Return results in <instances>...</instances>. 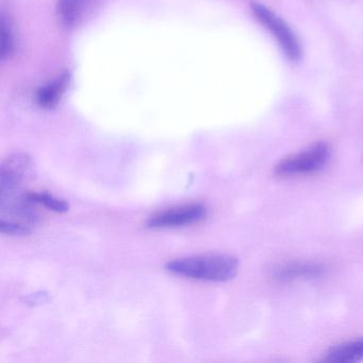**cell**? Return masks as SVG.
<instances>
[{"label": "cell", "instance_id": "1", "mask_svg": "<svg viewBox=\"0 0 363 363\" xmlns=\"http://www.w3.org/2000/svg\"><path fill=\"white\" fill-rule=\"evenodd\" d=\"M167 269L174 275L203 281L225 282L239 272L238 258L227 254H207L169 261Z\"/></svg>", "mask_w": 363, "mask_h": 363}, {"label": "cell", "instance_id": "2", "mask_svg": "<svg viewBox=\"0 0 363 363\" xmlns=\"http://www.w3.org/2000/svg\"><path fill=\"white\" fill-rule=\"evenodd\" d=\"M250 11L255 20L271 33L288 60L292 63L299 62L303 57V48L298 37L288 22L267 6L257 1L250 4Z\"/></svg>", "mask_w": 363, "mask_h": 363}, {"label": "cell", "instance_id": "3", "mask_svg": "<svg viewBox=\"0 0 363 363\" xmlns=\"http://www.w3.org/2000/svg\"><path fill=\"white\" fill-rule=\"evenodd\" d=\"M330 157V147L325 142H316L296 154L290 155L276 164L275 174L282 177L312 175L324 169Z\"/></svg>", "mask_w": 363, "mask_h": 363}, {"label": "cell", "instance_id": "4", "mask_svg": "<svg viewBox=\"0 0 363 363\" xmlns=\"http://www.w3.org/2000/svg\"><path fill=\"white\" fill-rule=\"evenodd\" d=\"M206 216L207 208L203 203H189L154 214L148 218L146 226L152 229L178 228L201 222Z\"/></svg>", "mask_w": 363, "mask_h": 363}, {"label": "cell", "instance_id": "5", "mask_svg": "<svg viewBox=\"0 0 363 363\" xmlns=\"http://www.w3.org/2000/svg\"><path fill=\"white\" fill-rule=\"evenodd\" d=\"M101 0H57V13L63 26L77 28L92 16Z\"/></svg>", "mask_w": 363, "mask_h": 363}, {"label": "cell", "instance_id": "6", "mask_svg": "<svg viewBox=\"0 0 363 363\" xmlns=\"http://www.w3.org/2000/svg\"><path fill=\"white\" fill-rule=\"evenodd\" d=\"M71 82L69 72L60 74L54 80L42 86L35 93V101L42 109L50 110L56 108L65 96Z\"/></svg>", "mask_w": 363, "mask_h": 363}, {"label": "cell", "instance_id": "7", "mask_svg": "<svg viewBox=\"0 0 363 363\" xmlns=\"http://www.w3.org/2000/svg\"><path fill=\"white\" fill-rule=\"evenodd\" d=\"M363 360V337L344 342L331 347L323 361L331 363H356Z\"/></svg>", "mask_w": 363, "mask_h": 363}, {"label": "cell", "instance_id": "8", "mask_svg": "<svg viewBox=\"0 0 363 363\" xmlns=\"http://www.w3.org/2000/svg\"><path fill=\"white\" fill-rule=\"evenodd\" d=\"M325 269L318 263L297 262L284 265L276 269L274 277L279 281H292V280L313 278L322 275Z\"/></svg>", "mask_w": 363, "mask_h": 363}, {"label": "cell", "instance_id": "9", "mask_svg": "<svg viewBox=\"0 0 363 363\" xmlns=\"http://www.w3.org/2000/svg\"><path fill=\"white\" fill-rule=\"evenodd\" d=\"M16 33L9 16L1 12V60L11 58L16 50Z\"/></svg>", "mask_w": 363, "mask_h": 363}, {"label": "cell", "instance_id": "10", "mask_svg": "<svg viewBox=\"0 0 363 363\" xmlns=\"http://www.w3.org/2000/svg\"><path fill=\"white\" fill-rule=\"evenodd\" d=\"M26 196L35 205L44 206L48 210H52L57 213H65L69 210V205L67 201L57 199L56 196L48 192H30L27 193Z\"/></svg>", "mask_w": 363, "mask_h": 363}, {"label": "cell", "instance_id": "11", "mask_svg": "<svg viewBox=\"0 0 363 363\" xmlns=\"http://www.w3.org/2000/svg\"><path fill=\"white\" fill-rule=\"evenodd\" d=\"M0 230H1V233H6V235H27L33 233L31 227L6 220H0Z\"/></svg>", "mask_w": 363, "mask_h": 363}]
</instances>
